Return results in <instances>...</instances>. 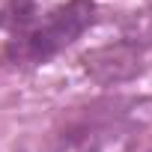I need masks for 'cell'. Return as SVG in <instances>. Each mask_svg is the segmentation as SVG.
Instances as JSON below:
<instances>
[{"mask_svg":"<svg viewBox=\"0 0 152 152\" xmlns=\"http://www.w3.org/2000/svg\"><path fill=\"white\" fill-rule=\"evenodd\" d=\"M36 18V0H0V66L21 63V51Z\"/></svg>","mask_w":152,"mask_h":152,"instance_id":"3957f363","label":"cell"},{"mask_svg":"<svg viewBox=\"0 0 152 152\" xmlns=\"http://www.w3.org/2000/svg\"><path fill=\"white\" fill-rule=\"evenodd\" d=\"M140 122L125 110H87L57 131L51 152H137Z\"/></svg>","mask_w":152,"mask_h":152,"instance_id":"6da1fadb","label":"cell"},{"mask_svg":"<svg viewBox=\"0 0 152 152\" xmlns=\"http://www.w3.org/2000/svg\"><path fill=\"white\" fill-rule=\"evenodd\" d=\"M96 21L93 0H69V3L36 18L27 45L21 51V63H48L60 51H66L75 39H81Z\"/></svg>","mask_w":152,"mask_h":152,"instance_id":"7a4b0ae2","label":"cell"}]
</instances>
